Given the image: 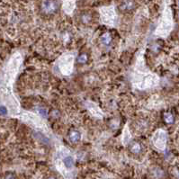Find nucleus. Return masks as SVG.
Wrapping results in <instances>:
<instances>
[{"instance_id":"obj_17","label":"nucleus","mask_w":179,"mask_h":179,"mask_svg":"<svg viewBox=\"0 0 179 179\" xmlns=\"http://www.w3.org/2000/svg\"><path fill=\"white\" fill-rule=\"evenodd\" d=\"M87 61H88V56L86 53H82V54H80L77 57V62H78V64L85 65V64L87 63Z\"/></svg>"},{"instance_id":"obj_9","label":"nucleus","mask_w":179,"mask_h":179,"mask_svg":"<svg viewBox=\"0 0 179 179\" xmlns=\"http://www.w3.org/2000/svg\"><path fill=\"white\" fill-rule=\"evenodd\" d=\"M135 1L134 0H123L120 5H119V8L121 11L123 12H129V11H131L135 8Z\"/></svg>"},{"instance_id":"obj_12","label":"nucleus","mask_w":179,"mask_h":179,"mask_svg":"<svg viewBox=\"0 0 179 179\" xmlns=\"http://www.w3.org/2000/svg\"><path fill=\"white\" fill-rule=\"evenodd\" d=\"M75 8V3L73 0H64L63 1V9L66 14L70 15L72 14Z\"/></svg>"},{"instance_id":"obj_11","label":"nucleus","mask_w":179,"mask_h":179,"mask_svg":"<svg viewBox=\"0 0 179 179\" xmlns=\"http://www.w3.org/2000/svg\"><path fill=\"white\" fill-rule=\"evenodd\" d=\"M69 140L71 143L77 144L81 140V133L77 130H72L69 133Z\"/></svg>"},{"instance_id":"obj_8","label":"nucleus","mask_w":179,"mask_h":179,"mask_svg":"<svg viewBox=\"0 0 179 179\" xmlns=\"http://www.w3.org/2000/svg\"><path fill=\"white\" fill-rule=\"evenodd\" d=\"M85 105H86V108L88 110V112L94 117H96V118H103V113L96 103H95L92 101H86Z\"/></svg>"},{"instance_id":"obj_15","label":"nucleus","mask_w":179,"mask_h":179,"mask_svg":"<svg viewBox=\"0 0 179 179\" xmlns=\"http://www.w3.org/2000/svg\"><path fill=\"white\" fill-rule=\"evenodd\" d=\"M92 20V15L89 13H82L80 15V21L83 24H89Z\"/></svg>"},{"instance_id":"obj_14","label":"nucleus","mask_w":179,"mask_h":179,"mask_svg":"<svg viewBox=\"0 0 179 179\" xmlns=\"http://www.w3.org/2000/svg\"><path fill=\"white\" fill-rule=\"evenodd\" d=\"M113 42V37L111 35V33L109 32H104L101 36V42L104 46H109Z\"/></svg>"},{"instance_id":"obj_16","label":"nucleus","mask_w":179,"mask_h":179,"mask_svg":"<svg viewBox=\"0 0 179 179\" xmlns=\"http://www.w3.org/2000/svg\"><path fill=\"white\" fill-rule=\"evenodd\" d=\"M164 121L167 124H172L175 121L174 115L171 113H164Z\"/></svg>"},{"instance_id":"obj_5","label":"nucleus","mask_w":179,"mask_h":179,"mask_svg":"<svg viewBox=\"0 0 179 179\" xmlns=\"http://www.w3.org/2000/svg\"><path fill=\"white\" fill-rule=\"evenodd\" d=\"M116 13L113 7H103L100 9V21L103 25L108 26H115Z\"/></svg>"},{"instance_id":"obj_18","label":"nucleus","mask_w":179,"mask_h":179,"mask_svg":"<svg viewBox=\"0 0 179 179\" xmlns=\"http://www.w3.org/2000/svg\"><path fill=\"white\" fill-rule=\"evenodd\" d=\"M8 114V110L5 106L0 105V116H5Z\"/></svg>"},{"instance_id":"obj_6","label":"nucleus","mask_w":179,"mask_h":179,"mask_svg":"<svg viewBox=\"0 0 179 179\" xmlns=\"http://www.w3.org/2000/svg\"><path fill=\"white\" fill-rule=\"evenodd\" d=\"M167 132L164 130H157L151 138V142L157 150H164L166 149L167 145Z\"/></svg>"},{"instance_id":"obj_2","label":"nucleus","mask_w":179,"mask_h":179,"mask_svg":"<svg viewBox=\"0 0 179 179\" xmlns=\"http://www.w3.org/2000/svg\"><path fill=\"white\" fill-rule=\"evenodd\" d=\"M55 165L57 169L67 177V174L71 172L75 167V157L68 149L60 147L56 153Z\"/></svg>"},{"instance_id":"obj_4","label":"nucleus","mask_w":179,"mask_h":179,"mask_svg":"<svg viewBox=\"0 0 179 179\" xmlns=\"http://www.w3.org/2000/svg\"><path fill=\"white\" fill-rule=\"evenodd\" d=\"M172 26H173V22H172L171 12L167 7L163 12L162 18H161V20L158 24V26L156 29L155 34L157 36H159V37H166L171 32Z\"/></svg>"},{"instance_id":"obj_13","label":"nucleus","mask_w":179,"mask_h":179,"mask_svg":"<svg viewBox=\"0 0 179 179\" xmlns=\"http://www.w3.org/2000/svg\"><path fill=\"white\" fill-rule=\"evenodd\" d=\"M130 140H131V134L130 132L128 125L126 124L124 129H123V144L127 145L130 142Z\"/></svg>"},{"instance_id":"obj_1","label":"nucleus","mask_w":179,"mask_h":179,"mask_svg":"<svg viewBox=\"0 0 179 179\" xmlns=\"http://www.w3.org/2000/svg\"><path fill=\"white\" fill-rule=\"evenodd\" d=\"M130 83L134 88L139 90H148L159 84V77L146 67L143 51L139 53L135 61L130 73Z\"/></svg>"},{"instance_id":"obj_10","label":"nucleus","mask_w":179,"mask_h":179,"mask_svg":"<svg viewBox=\"0 0 179 179\" xmlns=\"http://www.w3.org/2000/svg\"><path fill=\"white\" fill-rule=\"evenodd\" d=\"M129 150L132 154H140L143 150V146L140 141H132L130 142Z\"/></svg>"},{"instance_id":"obj_3","label":"nucleus","mask_w":179,"mask_h":179,"mask_svg":"<svg viewBox=\"0 0 179 179\" xmlns=\"http://www.w3.org/2000/svg\"><path fill=\"white\" fill-rule=\"evenodd\" d=\"M75 63V54L67 52L62 54L56 61V67L62 76H69L72 74Z\"/></svg>"},{"instance_id":"obj_7","label":"nucleus","mask_w":179,"mask_h":179,"mask_svg":"<svg viewBox=\"0 0 179 179\" xmlns=\"http://www.w3.org/2000/svg\"><path fill=\"white\" fill-rule=\"evenodd\" d=\"M41 10L46 15H51L59 10V4L56 0H42Z\"/></svg>"}]
</instances>
